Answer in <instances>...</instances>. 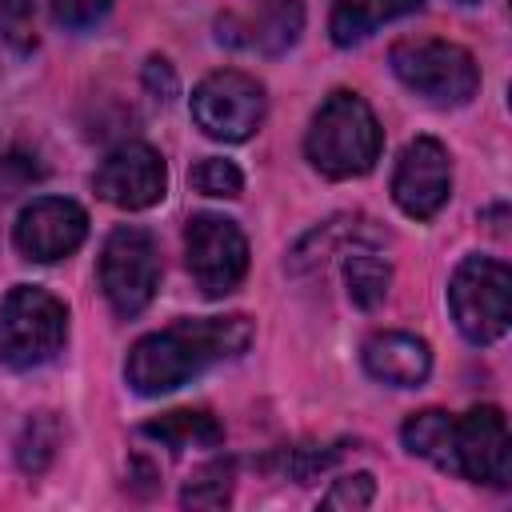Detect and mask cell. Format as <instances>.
Segmentation results:
<instances>
[{"instance_id":"obj_1","label":"cell","mask_w":512,"mask_h":512,"mask_svg":"<svg viewBox=\"0 0 512 512\" xmlns=\"http://www.w3.org/2000/svg\"><path fill=\"white\" fill-rule=\"evenodd\" d=\"M252 344V320L248 316H196L176 320L160 332L140 336L128 348L124 380L140 396H164L192 376H200L212 364L236 360Z\"/></svg>"},{"instance_id":"obj_2","label":"cell","mask_w":512,"mask_h":512,"mask_svg":"<svg viewBox=\"0 0 512 512\" xmlns=\"http://www.w3.org/2000/svg\"><path fill=\"white\" fill-rule=\"evenodd\" d=\"M304 152L328 180H352L376 168L384 152V128L360 92L336 88L312 116Z\"/></svg>"},{"instance_id":"obj_3","label":"cell","mask_w":512,"mask_h":512,"mask_svg":"<svg viewBox=\"0 0 512 512\" xmlns=\"http://www.w3.org/2000/svg\"><path fill=\"white\" fill-rule=\"evenodd\" d=\"M68 340V304L40 284H16L0 300V364L12 372L44 368Z\"/></svg>"},{"instance_id":"obj_4","label":"cell","mask_w":512,"mask_h":512,"mask_svg":"<svg viewBox=\"0 0 512 512\" xmlns=\"http://www.w3.org/2000/svg\"><path fill=\"white\" fill-rule=\"evenodd\" d=\"M396 80L436 108H460L480 88V68L468 48L436 36H404L388 52Z\"/></svg>"},{"instance_id":"obj_5","label":"cell","mask_w":512,"mask_h":512,"mask_svg":"<svg viewBox=\"0 0 512 512\" xmlns=\"http://www.w3.org/2000/svg\"><path fill=\"white\" fill-rule=\"evenodd\" d=\"M448 308L468 344H492L512 320V272L496 256H464L448 280Z\"/></svg>"},{"instance_id":"obj_6","label":"cell","mask_w":512,"mask_h":512,"mask_svg":"<svg viewBox=\"0 0 512 512\" xmlns=\"http://www.w3.org/2000/svg\"><path fill=\"white\" fill-rule=\"evenodd\" d=\"M96 272H100V292H104L108 308L120 320L140 316L160 288V252H156L152 232H144L136 224L112 228L100 248Z\"/></svg>"},{"instance_id":"obj_7","label":"cell","mask_w":512,"mask_h":512,"mask_svg":"<svg viewBox=\"0 0 512 512\" xmlns=\"http://www.w3.org/2000/svg\"><path fill=\"white\" fill-rule=\"evenodd\" d=\"M264 112H268L264 84L248 72H236V68H220V72L204 76L192 92L196 128L212 140H224V144L248 140L264 124Z\"/></svg>"},{"instance_id":"obj_8","label":"cell","mask_w":512,"mask_h":512,"mask_svg":"<svg viewBox=\"0 0 512 512\" xmlns=\"http://www.w3.org/2000/svg\"><path fill=\"white\" fill-rule=\"evenodd\" d=\"M184 256L196 288L204 296H228L248 272V240L236 220L216 212H196L184 224Z\"/></svg>"},{"instance_id":"obj_9","label":"cell","mask_w":512,"mask_h":512,"mask_svg":"<svg viewBox=\"0 0 512 512\" xmlns=\"http://www.w3.org/2000/svg\"><path fill=\"white\" fill-rule=\"evenodd\" d=\"M452 476L508 488L512 480V436L500 408L480 404L464 416H452Z\"/></svg>"},{"instance_id":"obj_10","label":"cell","mask_w":512,"mask_h":512,"mask_svg":"<svg viewBox=\"0 0 512 512\" xmlns=\"http://www.w3.org/2000/svg\"><path fill=\"white\" fill-rule=\"evenodd\" d=\"M452 196V160L448 148L432 136H416L404 144L392 172V200L412 220H432Z\"/></svg>"},{"instance_id":"obj_11","label":"cell","mask_w":512,"mask_h":512,"mask_svg":"<svg viewBox=\"0 0 512 512\" xmlns=\"http://www.w3.org/2000/svg\"><path fill=\"white\" fill-rule=\"evenodd\" d=\"M88 236V212L68 200V196H36L32 204L20 208L12 240L24 260L36 264H56L72 256Z\"/></svg>"},{"instance_id":"obj_12","label":"cell","mask_w":512,"mask_h":512,"mask_svg":"<svg viewBox=\"0 0 512 512\" xmlns=\"http://www.w3.org/2000/svg\"><path fill=\"white\" fill-rule=\"evenodd\" d=\"M92 188L124 208V212H140V208H152L164 200L168 192V168H164V156L152 148V144H140V140H128L120 148H112L96 176H92Z\"/></svg>"},{"instance_id":"obj_13","label":"cell","mask_w":512,"mask_h":512,"mask_svg":"<svg viewBox=\"0 0 512 512\" xmlns=\"http://www.w3.org/2000/svg\"><path fill=\"white\" fill-rule=\"evenodd\" d=\"M364 368L388 388H420L432 372V348L412 332H376L364 340Z\"/></svg>"},{"instance_id":"obj_14","label":"cell","mask_w":512,"mask_h":512,"mask_svg":"<svg viewBox=\"0 0 512 512\" xmlns=\"http://www.w3.org/2000/svg\"><path fill=\"white\" fill-rule=\"evenodd\" d=\"M420 4L424 0H336V8L328 16V32L340 48H352L364 36H372L376 28L420 12Z\"/></svg>"},{"instance_id":"obj_15","label":"cell","mask_w":512,"mask_h":512,"mask_svg":"<svg viewBox=\"0 0 512 512\" xmlns=\"http://www.w3.org/2000/svg\"><path fill=\"white\" fill-rule=\"evenodd\" d=\"M364 240H380V232H376V228H368V220L336 216V220L320 224L316 232H308V236L288 252V268L304 276V272L320 268L328 256H340V252H348L352 244H364Z\"/></svg>"},{"instance_id":"obj_16","label":"cell","mask_w":512,"mask_h":512,"mask_svg":"<svg viewBox=\"0 0 512 512\" xmlns=\"http://www.w3.org/2000/svg\"><path fill=\"white\" fill-rule=\"evenodd\" d=\"M340 272H344V288H348V300L364 312L380 308L384 296H388V284H392V264L372 252L368 244H352L348 252H340Z\"/></svg>"},{"instance_id":"obj_17","label":"cell","mask_w":512,"mask_h":512,"mask_svg":"<svg viewBox=\"0 0 512 512\" xmlns=\"http://www.w3.org/2000/svg\"><path fill=\"white\" fill-rule=\"evenodd\" d=\"M144 436L160 440L164 448L172 452H184V448H220L224 444V428L212 412L204 408H176V412H164L160 420H148L144 424Z\"/></svg>"},{"instance_id":"obj_18","label":"cell","mask_w":512,"mask_h":512,"mask_svg":"<svg viewBox=\"0 0 512 512\" xmlns=\"http://www.w3.org/2000/svg\"><path fill=\"white\" fill-rule=\"evenodd\" d=\"M400 440L412 456L436 464L448 472L452 464V416L444 408H424V412H412L404 424H400Z\"/></svg>"},{"instance_id":"obj_19","label":"cell","mask_w":512,"mask_h":512,"mask_svg":"<svg viewBox=\"0 0 512 512\" xmlns=\"http://www.w3.org/2000/svg\"><path fill=\"white\" fill-rule=\"evenodd\" d=\"M248 44L268 52V56H280L288 52L300 32H304V4L300 0H268L264 12L256 16V24H248Z\"/></svg>"},{"instance_id":"obj_20","label":"cell","mask_w":512,"mask_h":512,"mask_svg":"<svg viewBox=\"0 0 512 512\" xmlns=\"http://www.w3.org/2000/svg\"><path fill=\"white\" fill-rule=\"evenodd\" d=\"M56 448H60V424L52 412H36L24 420L20 436H16V464L20 472L28 476H40L52 460H56Z\"/></svg>"},{"instance_id":"obj_21","label":"cell","mask_w":512,"mask_h":512,"mask_svg":"<svg viewBox=\"0 0 512 512\" xmlns=\"http://www.w3.org/2000/svg\"><path fill=\"white\" fill-rule=\"evenodd\" d=\"M232 500V464L228 460H212L204 468H196L180 492L184 508H224Z\"/></svg>"},{"instance_id":"obj_22","label":"cell","mask_w":512,"mask_h":512,"mask_svg":"<svg viewBox=\"0 0 512 512\" xmlns=\"http://www.w3.org/2000/svg\"><path fill=\"white\" fill-rule=\"evenodd\" d=\"M192 188L204 192V196H216V200H236L244 192V176L232 160H220V156H204L196 168H192Z\"/></svg>"},{"instance_id":"obj_23","label":"cell","mask_w":512,"mask_h":512,"mask_svg":"<svg viewBox=\"0 0 512 512\" xmlns=\"http://www.w3.org/2000/svg\"><path fill=\"white\" fill-rule=\"evenodd\" d=\"M376 496V480L368 472H352V476H340L328 496L320 500V508H344V512H356V508H368Z\"/></svg>"},{"instance_id":"obj_24","label":"cell","mask_w":512,"mask_h":512,"mask_svg":"<svg viewBox=\"0 0 512 512\" xmlns=\"http://www.w3.org/2000/svg\"><path fill=\"white\" fill-rule=\"evenodd\" d=\"M0 32L16 52H28L36 44V24H32V4L28 0H0Z\"/></svg>"},{"instance_id":"obj_25","label":"cell","mask_w":512,"mask_h":512,"mask_svg":"<svg viewBox=\"0 0 512 512\" xmlns=\"http://www.w3.org/2000/svg\"><path fill=\"white\" fill-rule=\"evenodd\" d=\"M108 8L112 0H52V16L64 28H92L96 20H104Z\"/></svg>"},{"instance_id":"obj_26","label":"cell","mask_w":512,"mask_h":512,"mask_svg":"<svg viewBox=\"0 0 512 512\" xmlns=\"http://www.w3.org/2000/svg\"><path fill=\"white\" fill-rule=\"evenodd\" d=\"M144 88L160 104H168L176 96V72H172V64L164 56H148V64H144Z\"/></svg>"},{"instance_id":"obj_27","label":"cell","mask_w":512,"mask_h":512,"mask_svg":"<svg viewBox=\"0 0 512 512\" xmlns=\"http://www.w3.org/2000/svg\"><path fill=\"white\" fill-rule=\"evenodd\" d=\"M456 4H480V0H456Z\"/></svg>"}]
</instances>
